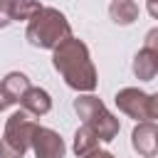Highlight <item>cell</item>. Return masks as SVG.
Segmentation results:
<instances>
[{
	"label": "cell",
	"instance_id": "cell-17",
	"mask_svg": "<svg viewBox=\"0 0 158 158\" xmlns=\"http://www.w3.org/2000/svg\"><path fill=\"white\" fill-rule=\"evenodd\" d=\"M84 158H116V156H114V153H109V151H101V148H96V151L86 153Z\"/></svg>",
	"mask_w": 158,
	"mask_h": 158
},
{
	"label": "cell",
	"instance_id": "cell-16",
	"mask_svg": "<svg viewBox=\"0 0 158 158\" xmlns=\"http://www.w3.org/2000/svg\"><path fill=\"white\" fill-rule=\"evenodd\" d=\"M148 121H158V91L148 94Z\"/></svg>",
	"mask_w": 158,
	"mask_h": 158
},
{
	"label": "cell",
	"instance_id": "cell-21",
	"mask_svg": "<svg viewBox=\"0 0 158 158\" xmlns=\"http://www.w3.org/2000/svg\"><path fill=\"white\" fill-rule=\"evenodd\" d=\"M153 158H158V156H153Z\"/></svg>",
	"mask_w": 158,
	"mask_h": 158
},
{
	"label": "cell",
	"instance_id": "cell-18",
	"mask_svg": "<svg viewBox=\"0 0 158 158\" xmlns=\"http://www.w3.org/2000/svg\"><path fill=\"white\" fill-rule=\"evenodd\" d=\"M7 106H12V101H10V96L5 94V89H2V84H0V111H5Z\"/></svg>",
	"mask_w": 158,
	"mask_h": 158
},
{
	"label": "cell",
	"instance_id": "cell-11",
	"mask_svg": "<svg viewBox=\"0 0 158 158\" xmlns=\"http://www.w3.org/2000/svg\"><path fill=\"white\" fill-rule=\"evenodd\" d=\"M99 143H101V138L96 136V131H94V128H89V126L84 123V126H79V128H77V133H74L72 151H74L79 158H84L86 153L96 151V148H99Z\"/></svg>",
	"mask_w": 158,
	"mask_h": 158
},
{
	"label": "cell",
	"instance_id": "cell-14",
	"mask_svg": "<svg viewBox=\"0 0 158 158\" xmlns=\"http://www.w3.org/2000/svg\"><path fill=\"white\" fill-rule=\"evenodd\" d=\"M12 5H15V0H0V30L15 22L12 20Z\"/></svg>",
	"mask_w": 158,
	"mask_h": 158
},
{
	"label": "cell",
	"instance_id": "cell-9",
	"mask_svg": "<svg viewBox=\"0 0 158 158\" xmlns=\"http://www.w3.org/2000/svg\"><path fill=\"white\" fill-rule=\"evenodd\" d=\"M133 74H136V79H141V81L156 79V74H158V54H153L151 49L141 47V49L136 52V57H133Z\"/></svg>",
	"mask_w": 158,
	"mask_h": 158
},
{
	"label": "cell",
	"instance_id": "cell-7",
	"mask_svg": "<svg viewBox=\"0 0 158 158\" xmlns=\"http://www.w3.org/2000/svg\"><path fill=\"white\" fill-rule=\"evenodd\" d=\"M156 136H158V126L153 121H138L136 128L131 131V146L138 156L143 158H153L158 156V148H156Z\"/></svg>",
	"mask_w": 158,
	"mask_h": 158
},
{
	"label": "cell",
	"instance_id": "cell-8",
	"mask_svg": "<svg viewBox=\"0 0 158 158\" xmlns=\"http://www.w3.org/2000/svg\"><path fill=\"white\" fill-rule=\"evenodd\" d=\"M20 106H22L27 114H32L35 118H40V116L49 114V109H52V96H49V91L42 89V86H30V89L22 94Z\"/></svg>",
	"mask_w": 158,
	"mask_h": 158
},
{
	"label": "cell",
	"instance_id": "cell-10",
	"mask_svg": "<svg viewBox=\"0 0 158 158\" xmlns=\"http://www.w3.org/2000/svg\"><path fill=\"white\" fill-rule=\"evenodd\" d=\"M109 17L116 25H133L138 20V2L136 0H111Z\"/></svg>",
	"mask_w": 158,
	"mask_h": 158
},
{
	"label": "cell",
	"instance_id": "cell-2",
	"mask_svg": "<svg viewBox=\"0 0 158 158\" xmlns=\"http://www.w3.org/2000/svg\"><path fill=\"white\" fill-rule=\"evenodd\" d=\"M25 37L32 47L37 49H54L57 44H62L64 40L72 37V25L64 17V12H59L57 7L42 5L30 20H27V30Z\"/></svg>",
	"mask_w": 158,
	"mask_h": 158
},
{
	"label": "cell",
	"instance_id": "cell-6",
	"mask_svg": "<svg viewBox=\"0 0 158 158\" xmlns=\"http://www.w3.org/2000/svg\"><path fill=\"white\" fill-rule=\"evenodd\" d=\"M116 106L121 114H126L128 118H136V121H148V94L136 89V86H126L121 91H116L114 96Z\"/></svg>",
	"mask_w": 158,
	"mask_h": 158
},
{
	"label": "cell",
	"instance_id": "cell-12",
	"mask_svg": "<svg viewBox=\"0 0 158 158\" xmlns=\"http://www.w3.org/2000/svg\"><path fill=\"white\" fill-rule=\"evenodd\" d=\"M0 84H2V89H5V94L10 96V101H12V104H20L22 94L32 86V84H30V79H27V74H22V72H10Z\"/></svg>",
	"mask_w": 158,
	"mask_h": 158
},
{
	"label": "cell",
	"instance_id": "cell-15",
	"mask_svg": "<svg viewBox=\"0 0 158 158\" xmlns=\"http://www.w3.org/2000/svg\"><path fill=\"white\" fill-rule=\"evenodd\" d=\"M143 47L151 49L153 54H158V27H151V30L146 32V37H143Z\"/></svg>",
	"mask_w": 158,
	"mask_h": 158
},
{
	"label": "cell",
	"instance_id": "cell-20",
	"mask_svg": "<svg viewBox=\"0 0 158 158\" xmlns=\"http://www.w3.org/2000/svg\"><path fill=\"white\" fill-rule=\"evenodd\" d=\"M156 148H158V136H156Z\"/></svg>",
	"mask_w": 158,
	"mask_h": 158
},
{
	"label": "cell",
	"instance_id": "cell-1",
	"mask_svg": "<svg viewBox=\"0 0 158 158\" xmlns=\"http://www.w3.org/2000/svg\"><path fill=\"white\" fill-rule=\"evenodd\" d=\"M52 67L59 72L64 84L79 94H89L99 84L89 47L77 37H69L52 49Z\"/></svg>",
	"mask_w": 158,
	"mask_h": 158
},
{
	"label": "cell",
	"instance_id": "cell-5",
	"mask_svg": "<svg viewBox=\"0 0 158 158\" xmlns=\"http://www.w3.org/2000/svg\"><path fill=\"white\" fill-rule=\"evenodd\" d=\"M30 148H32L35 158H64V153H67V146H64L62 136L57 131L47 128V126H40V123L32 133Z\"/></svg>",
	"mask_w": 158,
	"mask_h": 158
},
{
	"label": "cell",
	"instance_id": "cell-13",
	"mask_svg": "<svg viewBox=\"0 0 158 158\" xmlns=\"http://www.w3.org/2000/svg\"><path fill=\"white\" fill-rule=\"evenodd\" d=\"M40 7H42V5H40L37 0H15V5H12V20H15V22H20V20L27 22Z\"/></svg>",
	"mask_w": 158,
	"mask_h": 158
},
{
	"label": "cell",
	"instance_id": "cell-4",
	"mask_svg": "<svg viewBox=\"0 0 158 158\" xmlns=\"http://www.w3.org/2000/svg\"><path fill=\"white\" fill-rule=\"evenodd\" d=\"M35 128H37V121L25 109H17L15 114H10L5 123V133L0 138V158H25L32 143Z\"/></svg>",
	"mask_w": 158,
	"mask_h": 158
},
{
	"label": "cell",
	"instance_id": "cell-3",
	"mask_svg": "<svg viewBox=\"0 0 158 158\" xmlns=\"http://www.w3.org/2000/svg\"><path fill=\"white\" fill-rule=\"evenodd\" d=\"M74 111L79 114V118H84V123L89 128L96 131V136L104 141V143H111L118 131H121V123L118 118L104 106V101L99 96H94L91 91L89 94H79L74 99Z\"/></svg>",
	"mask_w": 158,
	"mask_h": 158
},
{
	"label": "cell",
	"instance_id": "cell-19",
	"mask_svg": "<svg viewBox=\"0 0 158 158\" xmlns=\"http://www.w3.org/2000/svg\"><path fill=\"white\" fill-rule=\"evenodd\" d=\"M146 7H148V12H151V17L158 20V0H146Z\"/></svg>",
	"mask_w": 158,
	"mask_h": 158
}]
</instances>
